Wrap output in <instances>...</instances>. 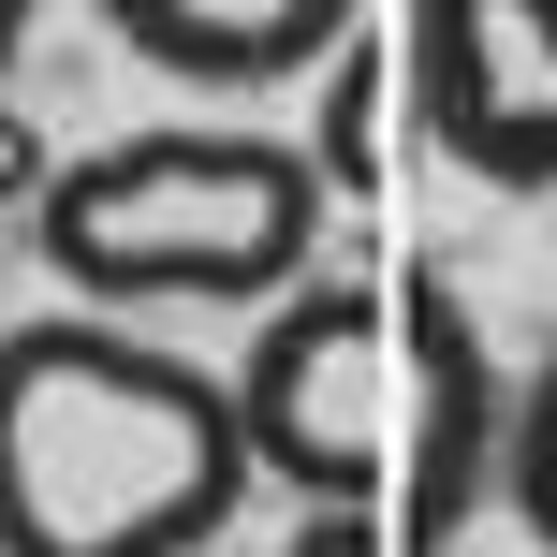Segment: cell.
I'll list each match as a JSON object with an SVG mask.
<instances>
[{
  "label": "cell",
  "instance_id": "1",
  "mask_svg": "<svg viewBox=\"0 0 557 557\" xmlns=\"http://www.w3.org/2000/svg\"><path fill=\"white\" fill-rule=\"evenodd\" d=\"M250 484L221 367L147 323H0V557H206Z\"/></svg>",
  "mask_w": 557,
  "mask_h": 557
},
{
  "label": "cell",
  "instance_id": "2",
  "mask_svg": "<svg viewBox=\"0 0 557 557\" xmlns=\"http://www.w3.org/2000/svg\"><path fill=\"white\" fill-rule=\"evenodd\" d=\"M323 162L235 117H176V133H117L45 176L29 250L74 308H264L323 264Z\"/></svg>",
  "mask_w": 557,
  "mask_h": 557
},
{
  "label": "cell",
  "instance_id": "3",
  "mask_svg": "<svg viewBox=\"0 0 557 557\" xmlns=\"http://www.w3.org/2000/svg\"><path fill=\"white\" fill-rule=\"evenodd\" d=\"M235 411H250V470L294 499H367L396 470V308L367 278L308 264L294 294H264L250 367H235Z\"/></svg>",
  "mask_w": 557,
  "mask_h": 557
},
{
  "label": "cell",
  "instance_id": "4",
  "mask_svg": "<svg viewBox=\"0 0 557 557\" xmlns=\"http://www.w3.org/2000/svg\"><path fill=\"white\" fill-rule=\"evenodd\" d=\"M499 441H513V396L484 367V323L455 278H411L396 294V557H455L470 513L499 499Z\"/></svg>",
  "mask_w": 557,
  "mask_h": 557
},
{
  "label": "cell",
  "instance_id": "5",
  "mask_svg": "<svg viewBox=\"0 0 557 557\" xmlns=\"http://www.w3.org/2000/svg\"><path fill=\"white\" fill-rule=\"evenodd\" d=\"M425 147L484 191H557V0H411Z\"/></svg>",
  "mask_w": 557,
  "mask_h": 557
},
{
  "label": "cell",
  "instance_id": "6",
  "mask_svg": "<svg viewBox=\"0 0 557 557\" xmlns=\"http://www.w3.org/2000/svg\"><path fill=\"white\" fill-rule=\"evenodd\" d=\"M367 0H103V29L176 88H294L352 45Z\"/></svg>",
  "mask_w": 557,
  "mask_h": 557
},
{
  "label": "cell",
  "instance_id": "7",
  "mask_svg": "<svg viewBox=\"0 0 557 557\" xmlns=\"http://www.w3.org/2000/svg\"><path fill=\"white\" fill-rule=\"evenodd\" d=\"M499 499H513V529H529L557 557V352L513 382V441H499Z\"/></svg>",
  "mask_w": 557,
  "mask_h": 557
},
{
  "label": "cell",
  "instance_id": "8",
  "mask_svg": "<svg viewBox=\"0 0 557 557\" xmlns=\"http://www.w3.org/2000/svg\"><path fill=\"white\" fill-rule=\"evenodd\" d=\"M308 162H323L337 206L382 191V74H367V59H323V133H308Z\"/></svg>",
  "mask_w": 557,
  "mask_h": 557
},
{
  "label": "cell",
  "instance_id": "9",
  "mask_svg": "<svg viewBox=\"0 0 557 557\" xmlns=\"http://www.w3.org/2000/svg\"><path fill=\"white\" fill-rule=\"evenodd\" d=\"M278 557H396V529H382L367 499H308V529L278 543Z\"/></svg>",
  "mask_w": 557,
  "mask_h": 557
},
{
  "label": "cell",
  "instance_id": "10",
  "mask_svg": "<svg viewBox=\"0 0 557 557\" xmlns=\"http://www.w3.org/2000/svg\"><path fill=\"white\" fill-rule=\"evenodd\" d=\"M45 176H59V162H45V133L0 103V206H45Z\"/></svg>",
  "mask_w": 557,
  "mask_h": 557
},
{
  "label": "cell",
  "instance_id": "11",
  "mask_svg": "<svg viewBox=\"0 0 557 557\" xmlns=\"http://www.w3.org/2000/svg\"><path fill=\"white\" fill-rule=\"evenodd\" d=\"M29 15H45V0H0V74H15V45H29Z\"/></svg>",
  "mask_w": 557,
  "mask_h": 557
}]
</instances>
